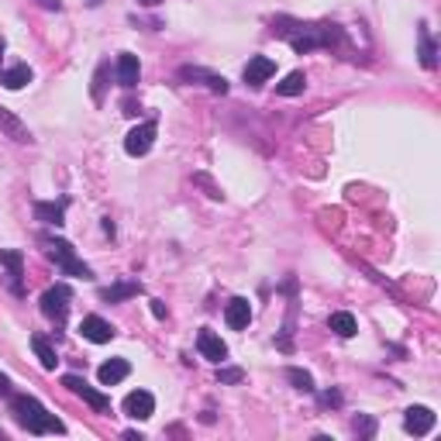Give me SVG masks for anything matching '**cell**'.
Here are the masks:
<instances>
[{"mask_svg":"<svg viewBox=\"0 0 441 441\" xmlns=\"http://www.w3.org/2000/svg\"><path fill=\"white\" fill-rule=\"evenodd\" d=\"M179 80H197L203 83L207 90H214V93H228V80L224 76H217V73H207V69H201V66H183L179 69Z\"/></svg>","mask_w":441,"mask_h":441,"instance_id":"12","label":"cell"},{"mask_svg":"<svg viewBox=\"0 0 441 441\" xmlns=\"http://www.w3.org/2000/svg\"><path fill=\"white\" fill-rule=\"evenodd\" d=\"M224 321H228L231 331H245L248 321H252V304H248L245 297H235V300L224 307Z\"/></svg>","mask_w":441,"mask_h":441,"instance_id":"13","label":"cell"},{"mask_svg":"<svg viewBox=\"0 0 441 441\" xmlns=\"http://www.w3.org/2000/svg\"><path fill=\"white\" fill-rule=\"evenodd\" d=\"M45 11H62V0H39Z\"/></svg>","mask_w":441,"mask_h":441,"instance_id":"30","label":"cell"},{"mask_svg":"<svg viewBox=\"0 0 441 441\" xmlns=\"http://www.w3.org/2000/svg\"><path fill=\"white\" fill-rule=\"evenodd\" d=\"M435 410L431 407H407V414H403V428L414 435V438H424V435H431V428H435Z\"/></svg>","mask_w":441,"mask_h":441,"instance_id":"6","label":"cell"},{"mask_svg":"<svg viewBox=\"0 0 441 441\" xmlns=\"http://www.w3.org/2000/svg\"><path fill=\"white\" fill-rule=\"evenodd\" d=\"M62 386H69L76 397H83V403H90L97 414H107V410H111V400H107L100 390H93L83 376H73V372H69V376H62Z\"/></svg>","mask_w":441,"mask_h":441,"instance_id":"5","label":"cell"},{"mask_svg":"<svg viewBox=\"0 0 441 441\" xmlns=\"http://www.w3.org/2000/svg\"><path fill=\"white\" fill-rule=\"evenodd\" d=\"M124 114H138V104H135V100H124Z\"/></svg>","mask_w":441,"mask_h":441,"instance_id":"32","label":"cell"},{"mask_svg":"<svg viewBox=\"0 0 441 441\" xmlns=\"http://www.w3.org/2000/svg\"><path fill=\"white\" fill-rule=\"evenodd\" d=\"M421 66L424 69H435L438 59H435V41H431V32L421 25Z\"/></svg>","mask_w":441,"mask_h":441,"instance_id":"24","label":"cell"},{"mask_svg":"<svg viewBox=\"0 0 441 441\" xmlns=\"http://www.w3.org/2000/svg\"><path fill=\"white\" fill-rule=\"evenodd\" d=\"M217 379H221L224 386H235V383L245 379V369H221V372H217Z\"/></svg>","mask_w":441,"mask_h":441,"instance_id":"27","label":"cell"},{"mask_svg":"<svg viewBox=\"0 0 441 441\" xmlns=\"http://www.w3.org/2000/svg\"><path fill=\"white\" fill-rule=\"evenodd\" d=\"M138 4H145V7H156V4H162V0H138Z\"/></svg>","mask_w":441,"mask_h":441,"instance_id":"33","label":"cell"},{"mask_svg":"<svg viewBox=\"0 0 441 441\" xmlns=\"http://www.w3.org/2000/svg\"><path fill=\"white\" fill-rule=\"evenodd\" d=\"M197 348H201L203 359L217 362V365L228 359V345H224V341H221V334H214L210 327H203L201 334H197Z\"/></svg>","mask_w":441,"mask_h":441,"instance_id":"9","label":"cell"},{"mask_svg":"<svg viewBox=\"0 0 441 441\" xmlns=\"http://www.w3.org/2000/svg\"><path fill=\"white\" fill-rule=\"evenodd\" d=\"M0 266L7 269L11 276V290L21 293V276H25V255L18 248H0Z\"/></svg>","mask_w":441,"mask_h":441,"instance_id":"11","label":"cell"},{"mask_svg":"<svg viewBox=\"0 0 441 441\" xmlns=\"http://www.w3.org/2000/svg\"><path fill=\"white\" fill-rule=\"evenodd\" d=\"M121 407H124L128 417H135V421H149V417L156 414V397H152L149 390H131Z\"/></svg>","mask_w":441,"mask_h":441,"instance_id":"8","label":"cell"},{"mask_svg":"<svg viewBox=\"0 0 441 441\" xmlns=\"http://www.w3.org/2000/svg\"><path fill=\"white\" fill-rule=\"evenodd\" d=\"M107 69H111V62L104 59V62L97 66V76H93V100H97V104H104V86H107Z\"/></svg>","mask_w":441,"mask_h":441,"instance_id":"25","label":"cell"},{"mask_svg":"<svg viewBox=\"0 0 441 441\" xmlns=\"http://www.w3.org/2000/svg\"><path fill=\"white\" fill-rule=\"evenodd\" d=\"M32 348H35V355H39L41 362V369H55L59 365V355H55V348H52V341L45 338V334H32Z\"/></svg>","mask_w":441,"mask_h":441,"instance_id":"19","label":"cell"},{"mask_svg":"<svg viewBox=\"0 0 441 441\" xmlns=\"http://www.w3.org/2000/svg\"><path fill=\"white\" fill-rule=\"evenodd\" d=\"M80 334L86 338V341H93V345H107L118 331H114V324L104 321L100 314H86L80 321Z\"/></svg>","mask_w":441,"mask_h":441,"instance_id":"7","label":"cell"},{"mask_svg":"<svg viewBox=\"0 0 441 441\" xmlns=\"http://www.w3.org/2000/svg\"><path fill=\"white\" fill-rule=\"evenodd\" d=\"M35 217L41 224H66V201H35Z\"/></svg>","mask_w":441,"mask_h":441,"instance_id":"15","label":"cell"},{"mask_svg":"<svg viewBox=\"0 0 441 441\" xmlns=\"http://www.w3.org/2000/svg\"><path fill=\"white\" fill-rule=\"evenodd\" d=\"M138 76H142L138 55H131V52H121V55H118V83L124 86V90H135V86H138Z\"/></svg>","mask_w":441,"mask_h":441,"instance_id":"14","label":"cell"},{"mask_svg":"<svg viewBox=\"0 0 441 441\" xmlns=\"http://www.w3.org/2000/svg\"><path fill=\"white\" fill-rule=\"evenodd\" d=\"M352 428H355V435H359V438H372V435H376V421H372V417H365V414L355 417V424H352Z\"/></svg>","mask_w":441,"mask_h":441,"instance_id":"26","label":"cell"},{"mask_svg":"<svg viewBox=\"0 0 441 441\" xmlns=\"http://www.w3.org/2000/svg\"><path fill=\"white\" fill-rule=\"evenodd\" d=\"M41 245H45V252L55 259V266H59V273L62 276H73V280H93V269L76 259V248L69 245L66 238H55V235H41Z\"/></svg>","mask_w":441,"mask_h":441,"instance_id":"2","label":"cell"},{"mask_svg":"<svg viewBox=\"0 0 441 441\" xmlns=\"http://www.w3.org/2000/svg\"><path fill=\"white\" fill-rule=\"evenodd\" d=\"M331 331L338 334V338H355L359 334V321L348 314V311H338V314H331Z\"/></svg>","mask_w":441,"mask_h":441,"instance_id":"20","label":"cell"},{"mask_svg":"<svg viewBox=\"0 0 441 441\" xmlns=\"http://www.w3.org/2000/svg\"><path fill=\"white\" fill-rule=\"evenodd\" d=\"M321 400L327 403V407H338V403H341V397H338V393H324Z\"/></svg>","mask_w":441,"mask_h":441,"instance_id":"31","label":"cell"},{"mask_svg":"<svg viewBox=\"0 0 441 441\" xmlns=\"http://www.w3.org/2000/svg\"><path fill=\"white\" fill-rule=\"evenodd\" d=\"M128 372H131L128 359H111L97 369V379H100V386H118L121 379H128Z\"/></svg>","mask_w":441,"mask_h":441,"instance_id":"16","label":"cell"},{"mask_svg":"<svg viewBox=\"0 0 441 441\" xmlns=\"http://www.w3.org/2000/svg\"><path fill=\"white\" fill-rule=\"evenodd\" d=\"M11 393H14V390H11V379L0 372V397H11Z\"/></svg>","mask_w":441,"mask_h":441,"instance_id":"28","label":"cell"},{"mask_svg":"<svg viewBox=\"0 0 441 441\" xmlns=\"http://www.w3.org/2000/svg\"><path fill=\"white\" fill-rule=\"evenodd\" d=\"M152 314H156V318H165V304H162V300H152Z\"/></svg>","mask_w":441,"mask_h":441,"instance_id":"29","label":"cell"},{"mask_svg":"<svg viewBox=\"0 0 441 441\" xmlns=\"http://www.w3.org/2000/svg\"><path fill=\"white\" fill-rule=\"evenodd\" d=\"M273 73H276V62H273L269 55H252L248 66H245V83H248V86H262Z\"/></svg>","mask_w":441,"mask_h":441,"instance_id":"10","label":"cell"},{"mask_svg":"<svg viewBox=\"0 0 441 441\" xmlns=\"http://www.w3.org/2000/svg\"><path fill=\"white\" fill-rule=\"evenodd\" d=\"M11 414L28 435H66V424L28 393H11Z\"/></svg>","mask_w":441,"mask_h":441,"instance_id":"1","label":"cell"},{"mask_svg":"<svg viewBox=\"0 0 441 441\" xmlns=\"http://www.w3.org/2000/svg\"><path fill=\"white\" fill-rule=\"evenodd\" d=\"M32 80H35V73H32V66H25V62L0 73V83H4L7 90H21V86H28Z\"/></svg>","mask_w":441,"mask_h":441,"instance_id":"18","label":"cell"},{"mask_svg":"<svg viewBox=\"0 0 441 441\" xmlns=\"http://www.w3.org/2000/svg\"><path fill=\"white\" fill-rule=\"evenodd\" d=\"M286 379L293 383V390H300V393H314V376L307 372V369H286Z\"/></svg>","mask_w":441,"mask_h":441,"instance_id":"23","label":"cell"},{"mask_svg":"<svg viewBox=\"0 0 441 441\" xmlns=\"http://www.w3.org/2000/svg\"><path fill=\"white\" fill-rule=\"evenodd\" d=\"M0 441H4V431H0Z\"/></svg>","mask_w":441,"mask_h":441,"instance_id":"34","label":"cell"},{"mask_svg":"<svg viewBox=\"0 0 441 441\" xmlns=\"http://www.w3.org/2000/svg\"><path fill=\"white\" fill-rule=\"evenodd\" d=\"M138 293H142V283H118V286H107V290H100V300H104V304H118V300L138 297Z\"/></svg>","mask_w":441,"mask_h":441,"instance_id":"21","label":"cell"},{"mask_svg":"<svg viewBox=\"0 0 441 441\" xmlns=\"http://www.w3.org/2000/svg\"><path fill=\"white\" fill-rule=\"evenodd\" d=\"M304 86H307V73L297 69V73H290L283 83H276V93H280V97H297V93H304Z\"/></svg>","mask_w":441,"mask_h":441,"instance_id":"22","label":"cell"},{"mask_svg":"<svg viewBox=\"0 0 441 441\" xmlns=\"http://www.w3.org/2000/svg\"><path fill=\"white\" fill-rule=\"evenodd\" d=\"M156 135H159L156 121H142L138 128H131V131H128V138H124V152H128L131 159L149 156V152H152V145H156Z\"/></svg>","mask_w":441,"mask_h":441,"instance_id":"3","label":"cell"},{"mask_svg":"<svg viewBox=\"0 0 441 441\" xmlns=\"http://www.w3.org/2000/svg\"><path fill=\"white\" fill-rule=\"evenodd\" d=\"M69 286H48L41 293V314L55 324H66V314H69Z\"/></svg>","mask_w":441,"mask_h":441,"instance_id":"4","label":"cell"},{"mask_svg":"<svg viewBox=\"0 0 441 441\" xmlns=\"http://www.w3.org/2000/svg\"><path fill=\"white\" fill-rule=\"evenodd\" d=\"M0 131H4L11 142H21V145H25V142H32V131H28V124H21V121L14 118L7 107H0Z\"/></svg>","mask_w":441,"mask_h":441,"instance_id":"17","label":"cell"}]
</instances>
